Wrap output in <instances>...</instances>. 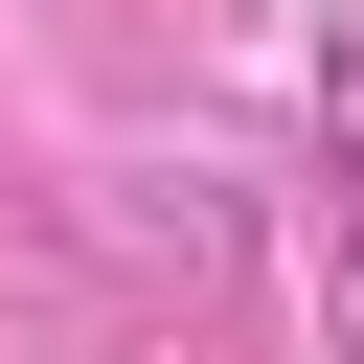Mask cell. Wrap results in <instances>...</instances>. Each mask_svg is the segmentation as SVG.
<instances>
[{"mask_svg":"<svg viewBox=\"0 0 364 364\" xmlns=\"http://www.w3.org/2000/svg\"><path fill=\"white\" fill-rule=\"evenodd\" d=\"M341 318H364V182H341Z\"/></svg>","mask_w":364,"mask_h":364,"instance_id":"obj_1","label":"cell"}]
</instances>
